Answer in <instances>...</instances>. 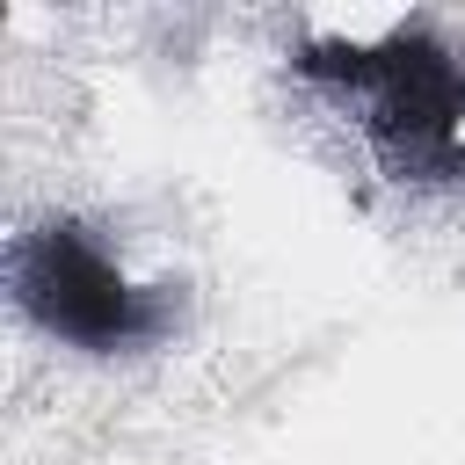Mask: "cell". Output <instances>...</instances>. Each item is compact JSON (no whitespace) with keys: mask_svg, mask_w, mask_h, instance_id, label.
<instances>
[{"mask_svg":"<svg viewBox=\"0 0 465 465\" xmlns=\"http://www.w3.org/2000/svg\"><path fill=\"white\" fill-rule=\"evenodd\" d=\"M15 291H22V305H29L51 334H65V341H80V349H116V341H131V334L153 327L145 305H138V291H131L73 225H51V232H36V240L22 247Z\"/></svg>","mask_w":465,"mask_h":465,"instance_id":"cell-1","label":"cell"}]
</instances>
